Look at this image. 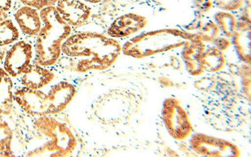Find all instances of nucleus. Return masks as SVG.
I'll return each mask as SVG.
<instances>
[{
	"instance_id": "1",
	"label": "nucleus",
	"mask_w": 251,
	"mask_h": 157,
	"mask_svg": "<svg viewBox=\"0 0 251 157\" xmlns=\"http://www.w3.org/2000/svg\"><path fill=\"white\" fill-rule=\"evenodd\" d=\"M122 50L113 38L95 32L71 35L62 45V53L74 63V71H102L114 64Z\"/></svg>"
},
{
	"instance_id": "2",
	"label": "nucleus",
	"mask_w": 251,
	"mask_h": 157,
	"mask_svg": "<svg viewBox=\"0 0 251 157\" xmlns=\"http://www.w3.org/2000/svg\"><path fill=\"white\" fill-rule=\"evenodd\" d=\"M40 15L43 25L36 39L33 63L50 67L59 60L63 43L70 37L72 27L64 21L54 6L42 9Z\"/></svg>"
},
{
	"instance_id": "3",
	"label": "nucleus",
	"mask_w": 251,
	"mask_h": 157,
	"mask_svg": "<svg viewBox=\"0 0 251 157\" xmlns=\"http://www.w3.org/2000/svg\"><path fill=\"white\" fill-rule=\"evenodd\" d=\"M75 93V87L73 84L60 82L52 85L47 93L24 87L15 92L14 100L28 115L40 117L64 111Z\"/></svg>"
},
{
	"instance_id": "4",
	"label": "nucleus",
	"mask_w": 251,
	"mask_h": 157,
	"mask_svg": "<svg viewBox=\"0 0 251 157\" xmlns=\"http://www.w3.org/2000/svg\"><path fill=\"white\" fill-rule=\"evenodd\" d=\"M200 38L197 33L176 30H163L142 33L129 40L123 45L124 55L143 58L185 45L188 42Z\"/></svg>"
},
{
	"instance_id": "5",
	"label": "nucleus",
	"mask_w": 251,
	"mask_h": 157,
	"mask_svg": "<svg viewBox=\"0 0 251 157\" xmlns=\"http://www.w3.org/2000/svg\"><path fill=\"white\" fill-rule=\"evenodd\" d=\"M33 126L47 138V141L28 154V157H66L75 150L77 145V140L70 129L50 115L36 118Z\"/></svg>"
},
{
	"instance_id": "6",
	"label": "nucleus",
	"mask_w": 251,
	"mask_h": 157,
	"mask_svg": "<svg viewBox=\"0 0 251 157\" xmlns=\"http://www.w3.org/2000/svg\"><path fill=\"white\" fill-rule=\"evenodd\" d=\"M94 113L104 124H116L127 120L136 109L135 98L122 90L103 95L94 105Z\"/></svg>"
},
{
	"instance_id": "7",
	"label": "nucleus",
	"mask_w": 251,
	"mask_h": 157,
	"mask_svg": "<svg viewBox=\"0 0 251 157\" xmlns=\"http://www.w3.org/2000/svg\"><path fill=\"white\" fill-rule=\"evenodd\" d=\"M163 118L170 135L177 140H183L192 133V125L185 110L175 98L165 100Z\"/></svg>"
},
{
	"instance_id": "8",
	"label": "nucleus",
	"mask_w": 251,
	"mask_h": 157,
	"mask_svg": "<svg viewBox=\"0 0 251 157\" xmlns=\"http://www.w3.org/2000/svg\"><path fill=\"white\" fill-rule=\"evenodd\" d=\"M192 149L205 157H239L237 146L227 140L203 134L194 135L190 140Z\"/></svg>"
},
{
	"instance_id": "9",
	"label": "nucleus",
	"mask_w": 251,
	"mask_h": 157,
	"mask_svg": "<svg viewBox=\"0 0 251 157\" xmlns=\"http://www.w3.org/2000/svg\"><path fill=\"white\" fill-rule=\"evenodd\" d=\"M32 57L33 48L30 44L23 40L16 42L6 52L3 69L10 77H17L30 66Z\"/></svg>"
},
{
	"instance_id": "10",
	"label": "nucleus",
	"mask_w": 251,
	"mask_h": 157,
	"mask_svg": "<svg viewBox=\"0 0 251 157\" xmlns=\"http://www.w3.org/2000/svg\"><path fill=\"white\" fill-rule=\"evenodd\" d=\"M56 4L60 17L71 27L86 23L91 15V8L80 0H59Z\"/></svg>"
},
{
	"instance_id": "11",
	"label": "nucleus",
	"mask_w": 251,
	"mask_h": 157,
	"mask_svg": "<svg viewBox=\"0 0 251 157\" xmlns=\"http://www.w3.org/2000/svg\"><path fill=\"white\" fill-rule=\"evenodd\" d=\"M147 20L136 13H127L117 18L107 30V34L113 39H120L134 34L144 28Z\"/></svg>"
},
{
	"instance_id": "12",
	"label": "nucleus",
	"mask_w": 251,
	"mask_h": 157,
	"mask_svg": "<svg viewBox=\"0 0 251 157\" xmlns=\"http://www.w3.org/2000/svg\"><path fill=\"white\" fill-rule=\"evenodd\" d=\"M21 75V82L24 87L35 90L47 87L55 78L52 71L35 63L25 69Z\"/></svg>"
},
{
	"instance_id": "13",
	"label": "nucleus",
	"mask_w": 251,
	"mask_h": 157,
	"mask_svg": "<svg viewBox=\"0 0 251 157\" xmlns=\"http://www.w3.org/2000/svg\"><path fill=\"white\" fill-rule=\"evenodd\" d=\"M181 57L188 73L192 76H199L203 73L201 57L205 50V45L200 38L188 42L183 46Z\"/></svg>"
},
{
	"instance_id": "14",
	"label": "nucleus",
	"mask_w": 251,
	"mask_h": 157,
	"mask_svg": "<svg viewBox=\"0 0 251 157\" xmlns=\"http://www.w3.org/2000/svg\"><path fill=\"white\" fill-rule=\"evenodd\" d=\"M15 19L20 30L26 35H37L42 26L40 13L30 6H22L17 11Z\"/></svg>"
},
{
	"instance_id": "15",
	"label": "nucleus",
	"mask_w": 251,
	"mask_h": 157,
	"mask_svg": "<svg viewBox=\"0 0 251 157\" xmlns=\"http://www.w3.org/2000/svg\"><path fill=\"white\" fill-rule=\"evenodd\" d=\"M232 43L240 59L251 63V23L250 21H240L233 35Z\"/></svg>"
},
{
	"instance_id": "16",
	"label": "nucleus",
	"mask_w": 251,
	"mask_h": 157,
	"mask_svg": "<svg viewBox=\"0 0 251 157\" xmlns=\"http://www.w3.org/2000/svg\"><path fill=\"white\" fill-rule=\"evenodd\" d=\"M12 78L3 68H0V113L8 115L12 111L14 94Z\"/></svg>"
},
{
	"instance_id": "17",
	"label": "nucleus",
	"mask_w": 251,
	"mask_h": 157,
	"mask_svg": "<svg viewBox=\"0 0 251 157\" xmlns=\"http://www.w3.org/2000/svg\"><path fill=\"white\" fill-rule=\"evenodd\" d=\"M226 64V59L223 51L216 47H212L204 51L201 57V66L203 71L215 73L223 69Z\"/></svg>"
},
{
	"instance_id": "18",
	"label": "nucleus",
	"mask_w": 251,
	"mask_h": 157,
	"mask_svg": "<svg viewBox=\"0 0 251 157\" xmlns=\"http://www.w3.org/2000/svg\"><path fill=\"white\" fill-rule=\"evenodd\" d=\"M216 23L220 30L228 38L232 37L237 26L236 17L232 13L227 11H221L214 16Z\"/></svg>"
},
{
	"instance_id": "19",
	"label": "nucleus",
	"mask_w": 251,
	"mask_h": 157,
	"mask_svg": "<svg viewBox=\"0 0 251 157\" xmlns=\"http://www.w3.org/2000/svg\"><path fill=\"white\" fill-rule=\"evenodd\" d=\"M20 37L19 30L11 20L0 22V47L12 44Z\"/></svg>"
},
{
	"instance_id": "20",
	"label": "nucleus",
	"mask_w": 251,
	"mask_h": 157,
	"mask_svg": "<svg viewBox=\"0 0 251 157\" xmlns=\"http://www.w3.org/2000/svg\"><path fill=\"white\" fill-rule=\"evenodd\" d=\"M13 133L7 123L0 120V157H12L11 149Z\"/></svg>"
},
{
	"instance_id": "21",
	"label": "nucleus",
	"mask_w": 251,
	"mask_h": 157,
	"mask_svg": "<svg viewBox=\"0 0 251 157\" xmlns=\"http://www.w3.org/2000/svg\"><path fill=\"white\" fill-rule=\"evenodd\" d=\"M197 27L198 30L197 35L201 37L202 41L209 42L214 41L218 36L220 29L216 22L207 20L206 21H200Z\"/></svg>"
},
{
	"instance_id": "22",
	"label": "nucleus",
	"mask_w": 251,
	"mask_h": 157,
	"mask_svg": "<svg viewBox=\"0 0 251 157\" xmlns=\"http://www.w3.org/2000/svg\"><path fill=\"white\" fill-rule=\"evenodd\" d=\"M217 7L223 11L231 12L239 10L243 4V0H212Z\"/></svg>"
},
{
	"instance_id": "23",
	"label": "nucleus",
	"mask_w": 251,
	"mask_h": 157,
	"mask_svg": "<svg viewBox=\"0 0 251 157\" xmlns=\"http://www.w3.org/2000/svg\"><path fill=\"white\" fill-rule=\"evenodd\" d=\"M212 0H194V6L201 13L209 12L212 7Z\"/></svg>"
},
{
	"instance_id": "24",
	"label": "nucleus",
	"mask_w": 251,
	"mask_h": 157,
	"mask_svg": "<svg viewBox=\"0 0 251 157\" xmlns=\"http://www.w3.org/2000/svg\"><path fill=\"white\" fill-rule=\"evenodd\" d=\"M25 6H30L37 10H41L46 8V5L43 0H20Z\"/></svg>"
},
{
	"instance_id": "25",
	"label": "nucleus",
	"mask_w": 251,
	"mask_h": 157,
	"mask_svg": "<svg viewBox=\"0 0 251 157\" xmlns=\"http://www.w3.org/2000/svg\"><path fill=\"white\" fill-rule=\"evenodd\" d=\"M214 42L216 48L221 51L227 50V48L230 46V44H231V42H230V40L224 37L216 38V39L214 40Z\"/></svg>"
},
{
	"instance_id": "26",
	"label": "nucleus",
	"mask_w": 251,
	"mask_h": 157,
	"mask_svg": "<svg viewBox=\"0 0 251 157\" xmlns=\"http://www.w3.org/2000/svg\"><path fill=\"white\" fill-rule=\"evenodd\" d=\"M12 0H0V10L8 12L12 8Z\"/></svg>"
},
{
	"instance_id": "27",
	"label": "nucleus",
	"mask_w": 251,
	"mask_h": 157,
	"mask_svg": "<svg viewBox=\"0 0 251 157\" xmlns=\"http://www.w3.org/2000/svg\"><path fill=\"white\" fill-rule=\"evenodd\" d=\"M58 1L59 0H43L45 4H46V7L47 6H54Z\"/></svg>"
},
{
	"instance_id": "28",
	"label": "nucleus",
	"mask_w": 251,
	"mask_h": 157,
	"mask_svg": "<svg viewBox=\"0 0 251 157\" xmlns=\"http://www.w3.org/2000/svg\"><path fill=\"white\" fill-rule=\"evenodd\" d=\"M8 18V13L0 10V22L7 20Z\"/></svg>"
},
{
	"instance_id": "29",
	"label": "nucleus",
	"mask_w": 251,
	"mask_h": 157,
	"mask_svg": "<svg viewBox=\"0 0 251 157\" xmlns=\"http://www.w3.org/2000/svg\"><path fill=\"white\" fill-rule=\"evenodd\" d=\"M6 52L5 48H2L1 47H0V65H1L4 57H5Z\"/></svg>"
},
{
	"instance_id": "30",
	"label": "nucleus",
	"mask_w": 251,
	"mask_h": 157,
	"mask_svg": "<svg viewBox=\"0 0 251 157\" xmlns=\"http://www.w3.org/2000/svg\"><path fill=\"white\" fill-rule=\"evenodd\" d=\"M84 1L89 3L97 4L100 3V2L102 1L103 0H84Z\"/></svg>"
}]
</instances>
